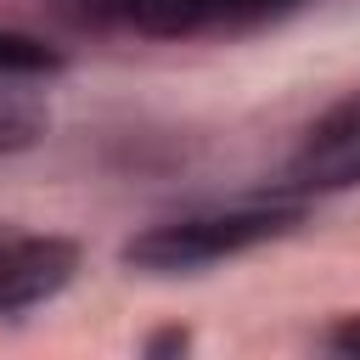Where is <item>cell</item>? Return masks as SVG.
Listing matches in <instances>:
<instances>
[{"mask_svg": "<svg viewBox=\"0 0 360 360\" xmlns=\"http://www.w3.org/2000/svg\"><path fill=\"white\" fill-rule=\"evenodd\" d=\"M304 225V202H236V208H202V214H180L163 225L135 231L118 259L141 276H186V270H208L219 259L253 253L287 231Z\"/></svg>", "mask_w": 360, "mask_h": 360, "instance_id": "6da1fadb", "label": "cell"}, {"mask_svg": "<svg viewBox=\"0 0 360 360\" xmlns=\"http://www.w3.org/2000/svg\"><path fill=\"white\" fill-rule=\"evenodd\" d=\"M79 276V242L56 231H0V315L51 304Z\"/></svg>", "mask_w": 360, "mask_h": 360, "instance_id": "7a4b0ae2", "label": "cell"}, {"mask_svg": "<svg viewBox=\"0 0 360 360\" xmlns=\"http://www.w3.org/2000/svg\"><path fill=\"white\" fill-rule=\"evenodd\" d=\"M360 158V84L343 90L321 118H309L287 174H281V191H332V180Z\"/></svg>", "mask_w": 360, "mask_h": 360, "instance_id": "3957f363", "label": "cell"}, {"mask_svg": "<svg viewBox=\"0 0 360 360\" xmlns=\"http://www.w3.org/2000/svg\"><path fill=\"white\" fill-rule=\"evenodd\" d=\"M96 6L112 11L118 22H129L146 39H186L214 11V0H96Z\"/></svg>", "mask_w": 360, "mask_h": 360, "instance_id": "277c9868", "label": "cell"}, {"mask_svg": "<svg viewBox=\"0 0 360 360\" xmlns=\"http://www.w3.org/2000/svg\"><path fill=\"white\" fill-rule=\"evenodd\" d=\"M45 129H51V107H45V96L28 90V79L0 73V158L39 146Z\"/></svg>", "mask_w": 360, "mask_h": 360, "instance_id": "5b68a950", "label": "cell"}, {"mask_svg": "<svg viewBox=\"0 0 360 360\" xmlns=\"http://www.w3.org/2000/svg\"><path fill=\"white\" fill-rule=\"evenodd\" d=\"M0 73H11V79H45V73H62V51L45 45L39 34L0 28Z\"/></svg>", "mask_w": 360, "mask_h": 360, "instance_id": "8992f818", "label": "cell"}, {"mask_svg": "<svg viewBox=\"0 0 360 360\" xmlns=\"http://www.w3.org/2000/svg\"><path fill=\"white\" fill-rule=\"evenodd\" d=\"M321 349H332V354H360V309H349V315H338L332 326H321Z\"/></svg>", "mask_w": 360, "mask_h": 360, "instance_id": "52a82bcc", "label": "cell"}, {"mask_svg": "<svg viewBox=\"0 0 360 360\" xmlns=\"http://www.w3.org/2000/svg\"><path fill=\"white\" fill-rule=\"evenodd\" d=\"M191 349V332L186 326H158L141 338V354H186Z\"/></svg>", "mask_w": 360, "mask_h": 360, "instance_id": "ba28073f", "label": "cell"}, {"mask_svg": "<svg viewBox=\"0 0 360 360\" xmlns=\"http://www.w3.org/2000/svg\"><path fill=\"white\" fill-rule=\"evenodd\" d=\"M219 11H236V17H264V11H287V6H304V0H214Z\"/></svg>", "mask_w": 360, "mask_h": 360, "instance_id": "9c48e42d", "label": "cell"}]
</instances>
